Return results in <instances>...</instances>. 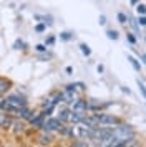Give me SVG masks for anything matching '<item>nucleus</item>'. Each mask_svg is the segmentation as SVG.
I'll return each instance as SVG.
<instances>
[{"label": "nucleus", "instance_id": "f257e3e1", "mask_svg": "<svg viewBox=\"0 0 146 147\" xmlns=\"http://www.w3.org/2000/svg\"><path fill=\"white\" fill-rule=\"evenodd\" d=\"M113 136L119 140V142H126V140H131L136 137V132L130 124H118V126L113 129Z\"/></svg>", "mask_w": 146, "mask_h": 147}, {"label": "nucleus", "instance_id": "f03ea898", "mask_svg": "<svg viewBox=\"0 0 146 147\" xmlns=\"http://www.w3.org/2000/svg\"><path fill=\"white\" fill-rule=\"evenodd\" d=\"M93 116H95L96 122H98L100 126H103V127H110V129H113V127H116L118 124H121V121H119L116 116H111V114L96 113V114H93Z\"/></svg>", "mask_w": 146, "mask_h": 147}, {"label": "nucleus", "instance_id": "7ed1b4c3", "mask_svg": "<svg viewBox=\"0 0 146 147\" xmlns=\"http://www.w3.org/2000/svg\"><path fill=\"white\" fill-rule=\"evenodd\" d=\"M63 126H65V124H63L58 117H46L42 129L46 131V132H55V131H58V132H60V131L63 129Z\"/></svg>", "mask_w": 146, "mask_h": 147}, {"label": "nucleus", "instance_id": "20e7f679", "mask_svg": "<svg viewBox=\"0 0 146 147\" xmlns=\"http://www.w3.org/2000/svg\"><path fill=\"white\" fill-rule=\"evenodd\" d=\"M5 101H8L12 106H15L17 109H23V107H27V101L25 98H22L20 94H8L5 98Z\"/></svg>", "mask_w": 146, "mask_h": 147}, {"label": "nucleus", "instance_id": "39448f33", "mask_svg": "<svg viewBox=\"0 0 146 147\" xmlns=\"http://www.w3.org/2000/svg\"><path fill=\"white\" fill-rule=\"evenodd\" d=\"M70 109H72L73 113H81V114H86L88 111V102L85 99H75L70 104Z\"/></svg>", "mask_w": 146, "mask_h": 147}, {"label": "nucleus", "instance_id": "423d86ee", "mask_svg": "<svg viewBox=\"0 0 146 147\" xmlns=\"http://www.w3.org/2000/svg\"><path fill=\"white\" fill-rule=\"evenodd\" d=\"M12 122H13V119L10 117V114L0 111V129H3V131L12 129Z\"/></svg>", "mask_w": 146, "mask_h": 147}, {"label": "nucleus", "instance_id": "0eeeda50", "mask_svg": "<svg viewBox=\"0 0 146 147\" xmlns=\"http://www.w3.org/2000/svg\"><path fill=\"white\" fill-rule=\"evenodd\" d=\"M46 119V114L45 113H40V114H35V117L30 121V124H32L35 129H42L43 127V122Z\"/></svg>", "mask_w": 146, "mask_h": 147}, {"label": "nucleus", "instance_id": "6e6552de", "mask_svg": "<svg viewBox=\"0 0 146 147\" xmlns=\"http://www.w3.org/2000/svg\"><path fill=\"white\" fill-rule=\"evenodd\" d=\"M61 99H63V102H66V104H72L73 101L76 99V91L65 89V91L61 93Z\"/></svg>", "mask_w": 146, "mask_h": 147}, {"label": "nucleus", "instance_id": "1a4fd4ad", "mask_svg": "<svg viewBox=\"0 0 146 147\" xmlns=\"http://www.w3.org/2000/svg\"><path fill=\"white\" fill-rule=\"evenodd\" d=\"M38 142H40V146H50V144L53 142L52 132H46V131H43V132L38 136Z\"/></svg>", "mask_w": 146, "mask_h": 147}, {"label": "nucleus", "instance_id": "9d476101", "mask_svg": "<svg viewBox=\"0 0 146 147\" xmlns=\"http://www.w3.org/2000/svg\"><path fill=\"white\" fill-rule=\"evenodd\" d=\"M12 131H13V134H17V136H18V134H22V132H25V122H23V121H18V119H15L12 122Z\"/></svg>", "mask_w": 146, "mask_h": 147}, {"label": "nucleus", "instance_id": "9b49d317", "mask_svg": "<svg viewBox=\"0 0 146 147\" xmlns=\"http://www.w3.org/2000/svg\"><path fill=\"white\" fill-rule=\"evenodd\" d=\"M70 116H72V109H61L58 113V119L65 124V122H70Z\"/></svg>", "mask_w": 146, "mask_h": 147}, {"label": "nucleus", "instance_id": "f8f14e48", "mask_svg": "<svg viewBox=\"0 0 146 147\" xmlns=\"http://www.w3.org/2000/svg\"><path fill=\"white\" fill-rule=\"evenodd\" d=\"M8 89H10V81L5 80V78H0V96L5 94Z\"/></svg>", "mask_w": 146, "mask_h": 147}, {"label": "nucleus", "instance_id": "ddd939ff", "mask_svg": "<svg viewBox=\"0 0 146 147\" xmlns=\"http://www.w3.org/2000/svg\"><path fill=\"white\" fill-rule=\"evenodd\" d=\"M128 61L131 63V66L134 68V71H141V65H139V61L133 56V55H128Z\"/></svg>", "mask_w": 146, "mask_h": 147}, {"label": "nucleus", "instance_id": "4468645a", "mask_svg": "<svg viewBox=\"0 0 146 147\" xmlns=\"http://www.w3.org/2000/svg\"><path fill=\"white\" fill-rule=\"evenodd\" d=\"M35 18L37 20H42V23H45V25H53V20H52V17H48V15H35Z\"/></svg>", "mask_w": 146, "mask_h": 147}, {"label": "nucleus", "instance_id": "2eb2a0df", "mask_svg": "<svg viewBox=\"0 0 146 147\" xmlns=\"http://www.w3.org/2000/svg\"><path fill=\"white\" fill-rule=\"evenodd\" d=\"M13 48H15V50H25V43H23V40L17 38V40L13 41Z\"/></svg>", "mask_w": 146, "mask_h": 147}, {"label": "nucleus", "instance_id": "dca6fc26", "mask_svg": "<svg viewBox=\"0 0 146 147\" xmlns=\"http://www.w3.org/2000/svg\"><path fill=\"white\" fill-rule=\"evenodd\" d=\"M80 50H81V53L85 55V56H90V55H91V50H90V47H88L86 43H81V45H80Z\"/></svg>", "mask_w": 146, "mask_h": 147}, {"label": "nucleus", "instance_id": "f3484780", "mask_svg": "<svg viewBox=\"0 0 146 147\" xmlns=\"http://www.w3.org/2000/svg\"><path fill=\"white\" fill-rule=\"evenodd\" d=\"M116 18H118V22L121 25H126V23H128V15H125L123 12H119V13L116 15Z\"/></svg>", "mask_w": 146, "mask_h": 147}, {"label": "nucleus", "instance_id": "a211bd4d", "mask_svg": "<svg viewBox=\"0 0 146 147\" xmlns=\"http://www.w3.org/2000/svg\"><path fill=\"white\" fill-rule=\"evenodd\" d=\"M106 36H108V38H110V40H118V32H116V30H108V32H106Z\"/></svg>", "mask_w": 146, "mask_h": 147}, {"label": "nucleus", "instance_id": "6ab92c4d", "mask_svg": "<svg viewBox=\"0 0 146 147\" xmlns=\"http://www.w3.org/2000/svg\"><path fill=\"white\" fill-rule=\"evenodd\" d=\"M60 38H61V40H65V41H70L73 38V35L70 33V32H61V33H60Z\"/></svg>", "mask_w": 146, "mask_h": 147}, {"label": "nucleus", "instance_id": "aec40b11", "mask_svg": "<svg viewBox=\"0 0 146 147\" xmlns=\"http://www.w3.org/2000/svg\"><path fill=\"white\" fill-rule=\"evenodd\" d=\"M72 147H90V144H88V142H85L83 139H80V140H76Z\"/></svg>", "mask_w": 146, "mask_h": 147}, {"label": "nucleus", "instance_id": "412c9836", "mask_svg": "<svg viewBox=\"0 0 146 147\" xmlns=\"http://www.w3.org/2000/svg\"><path fill=\"white\" fill-rule=\"evenodd\" d=\"M136 12H138V15H145L146 13V7L143 5V3H138V5H136Z\"/></svg>", "mask_w": 146, "mask_h": 147}, {"label": "nucleus", "instance_id": "4be33fe9", "mask_svg": "<svg viewBox=\"0 0 146 147\" xmlns=\"http://www.w3.org/2000/svg\"><path fill=\"white\" fill-rule=\"evenodd\" d=\"M136 22H138L139 27H146V17L145 15H138V20Z\"/></svg>", "mask_w": 146, "mask_h": 147}, {"label": "nucleus", "instance_id": "5701e85b", "mask_svg": "<svg viewBox=\"0 0 146 147\" xmlns=\"http://www.w3.org/2000/svg\"><path fill=\"white\" fill-rule=\"evenodd\" d=\"M45 28H46L45 23H38V25L35 27V32H37V33H43V32H45Z\"/></svg>", "mask_w": 146, "mask_h": 147}, {"label": "nucleus", "instance_id": "b1692460", "mask_svg": "<svg viewBox=\"0 0 146 147\" xmlns=\"http://www.w3.org/2000/svg\"><path fill=\"white\" fill-rule=\"evenodd\" d=\"M138 86H139V91H141V94L145 96V99H146V88H145V84H143L139 80H138Z\"/></svg>", "mask_w": 146, "mask_h": 147}, {"label": "nucleus", "instance_id": "393cba45", "mask_svg": "<svg viewBox=\"0 0 146 147\" xmlns=\"http://www.w3.org/2000/svg\"><path fill=\"white\" fill-rule=\"evenodd\" d=\"M126 38H128V41H130L131 45H134V43H136V36H134L133 33H128V35H126Z\"/></svg>", "mask_w": 146, "mask_h": 147}, {"label": "nucleus", "instance_id": "a878e982", "mask_svg": "<svg viewBox=\"0 0 146 147\" xmlns=\"http://www.w3.org/2000/svg\"><path fill=\"white\" fill-rule=\"evenodd\" d=\"M35 50H37L38 53H45V51H46V45H37Z\"/></svg>", "mask_w": 146, "mask_h": 147}, {"label": "nucleus", "instance_id": "bb28decb", "mask_svg": "<svg viewBox=\"0 0 146 147\" xmlns=\"http://www.w3.org/2000/svg\"><path fill=\"white\" fill-rule=\"evenodd\" d=\"M53 43H55V36H48V38H46V41H45L46 47H52Z\"/></svg>", "mask_w": 146, "mask_h": 147}, {"label": "nucleus", "instance_id": "cd10ccee", "mask_svg": "<svg viewBox=\"0 0 146 147\" xmlns=\"http://www.w3.org/2000/svg\"><path fill=\"white\" fill-rule=\"evenodd\" d=\"M98 22H100V25H106V17H105V15H100Z\"/></svg>", "mask_w": 146, "mask_h": 147}, {"label": "nucleus", "instance_id": "c85d7f7f", "mask_svg": "<svg viewBox=\"0 0 146 147\" xmlns=\"http://www.w3.org/2000/svg\"><path fill=\"white\" fill-rule=\"evenodd\" d=\"M65 71H66L68 74H72V73H73V68H72V66H66V69H65Z\"/></svg>", "mask_w": 146, "mask_h": 147}, {"label": "nucleus", "instance_id": "c756f323", "mask_svg": "<svg viewBox=\"0 0 146 147\" xmlns=\"http://www.w3.org/2000/svg\"><path fill=\"white\" fill-rule=\"evenodd\" d=\"M130 2H131V5H134V7L139 3V0H130Z\"/></svg>", "mask_w": 146, "mask_h": 147}, {"label": "nucleus", "instance_id": "7c9ffc66", "mask_svg": "<svg viewBox=\"0 0 146 147\" xmlns=\"http://www.w3.org/2000/svg\"><path fill=\"white\" fill-rule=\"evenodd\" d=\"M103 69H105V68H103V65H98V73H103Z\"/></svg>", "mask_w": 146, "mask_h": 147}, {"label": "nucleus", "instance_id": "2f4dec72", "mask_svg": "<svg viewBox=\"0 0 146 147\" xmlns=\"http://www.w3.org/2000/svg\"><path fill=\"white\" fill-rule=\"evenodd\" d=\"M113 147H125V144H123V142H119V144H116V146H113Z\"/></svg>", "mask_w": 146, "mask_h": 147}, {"label": "nucleus", "instance_id": "473e14b6", "mask_svg": "<svg viewBox=\"0 0 146 147\" xmlns=\"http://www.w3.org/2000/svg\"><path fill=\"white\" fill-rule=\"evenodd\" d=\"M143 60H145V63H146V55H145V56H143Z\"/></svg>", "mask_w": 146, "mask_h": 147}, {"label": "nucleus", "instance_id": "72a5a7b5", "mask_svg": "<svg viewBox=\"0 0 146 147\" xmlns=\"http://www.w3.org/2000/svg\"><path fill=\"white\" fill-rule=\"evenodd\" d=\"M145 40H146V38H145Z\"/></svg>", "mask_w": 146, "mask_h": 147}]
</instances>
